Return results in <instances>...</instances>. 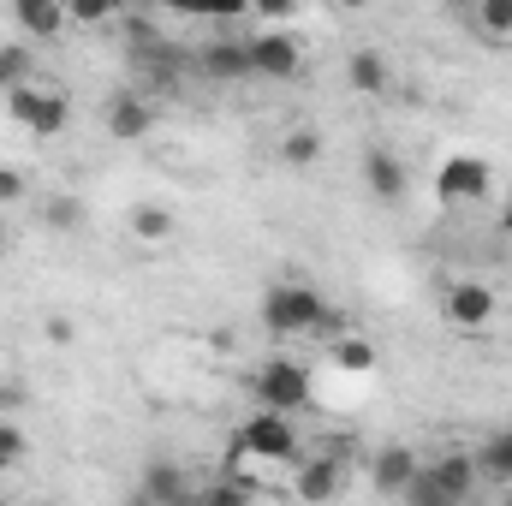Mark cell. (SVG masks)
Instances as JSON below:
<instances>
[{"mask_svg":"<svg viewBox=\"0 0 512 506\" xmlns=\"http://www.w3.org/2000/svg\"><path fill=\"white\" fill-rule=\"evenodd\" d=\"M42 221H48L54 233H78V227H84V203H78V197H54V203L42 209Z\"/></svg>","mask_w":512,"mask_h":506,"instance_id":"d4e9b609","label":"cell"},{"mask_svg":"<svg viewBox=\"0 0 512 506\" xmlns=\"http://www.w3.org/2000/svg\"><path fill=\"white\" fill-rule=\"evenodd\" d=\"M197 72L215 78V84H239L251 78V54H245V36H209L197 48Z\"/></svg>","mask_w":512,"mask_h":506,"instance_id":"8fae6325","label":"cell"},{"mask_svg":"<svg viewBox=\"0 0 512 506\" xmlns=\"http://www.w3.org/2000/svg\"><path fill=\"white\" fill-rule=\"evenodd\" d=\"M346 84H352V96H387L393 66L382 60V48H352L346 54Z\"/></svg>","mask_w":512,"mask_h":506,"instance_id":"2e32d148","label":"cell"},{"mask_svg":"<svg viewBox=\"0 0 512 506\" xmlns=\"http://www.w3.org/2000/svg\"><path fill=\"white\" fill-rule=\"evenodd\" d=\"M245 54H251V78H268V84H292L304 72V48L286 30H251Z\"/></svg>","mask_w":512,"mask_h":506,"instance_id":"8992f818","label":"cell"},{"mask_svg":"<svg viewBox=\"0 0 512 506\" xmlns=\"http://www.w3.org/2000/svg\"><path fill=\"white\" fill-rule=\"evenodd\" d=\"M6 251H12V233H6V221H0V262H6Z\"/></svg>","mask_w":512,"mask_h":506,"instance_id":"4dcf8cb0","label":"cell"},{"mask_svg":"<svg viewBox=\"0 0 512 506\" xmlns=\"http://www.w3.org/2000/svg\"><path fill=\"white\" fill-rule=\"evenodd\" d=\"M173 506H203V495H197V489H191V495H179V501Z\"/></svg>","mask_w":512,"mask_h":506,"instance_id":"1f68e13d","label":"cell"},{"mask_svg":"<svg viewBox=\"0 0 512 506\" xmlns=\"http://www.w3.org/2000/svg\"><path fill=\"white\" fill-rule=\"evenodd\" d=\"M102 126L114 131V143H143L149 131L161 126V108L143 96V90H114L102 102Z\"/></svg>","mask_w":512,"mask_h":506,"instance_id":"9c48e42d","label":"cell"},{"mask_svg":"<svg viewBox=\"0 0 512 506\" xmlns=\"http://www.w3.org/2000/svg\"><path fill=\"white\" fill-rule=\"evenodd\" d=\"M137 495H149L155 506H173L179 495H191V483H185V471H179L173 459H149V465H143V483H137Z\"/></svg>","mask_w":512,"mask_h":506,"instance_id":"ac0fdd59","label":"cell"},{"mask_svg":"<svg viewBox=\"0 0 512 506\" xmlns=\"http://www.w3.org/2000/svg\"><path fill=\"white\" fill-rule=\"evenodd\" d=\"M251 393H256V405H262V411L292 417V411H304V405H310L316 381H310V364H298V358H268V364L251 376Z\"/></svg>","mask_w":512,"mask_h":506,"instance_id":"277c9868","label":"cell"},{"mask_svg":"<svg viewBox=\"0 0 512 506\" xmlns=\"http://www.w3.org/2000/svg\"><path fill=\"white\" fill-rule=\"evenodd\" d=\"M18 36H30V42H54V36H66L72 30V18H66V0H18Z\"/></svg>","mask_w":512,"mask_h":506,"instance_id":"5bb4252c","label":"cell"},{"mask_svg":"<svg viewBox=\"0 0 512 506\" xmlns=\"http://www.w3.org/2000/svg\"><path fill=\"white\" fill-rule=\"evenodd\" d=\"M495 191V167L483 155H447L435 167V197L441 203H483Z\"/></svg>","mask_w":512,"mask_h":506,"instance_id":"52a82bcc","label":"cell"},{"mask_svg":"<svg viewBox=\"0 0 512 506\" xmlns=\"http://www.w3.org/2000/svg\"><path fill=\"white\" fill-rule=\"evenodd\" d=\"M233 447H239V453H251V459H262V465L292 471V465H298V423H292V417H280V411H262V405H256L251 417L239 423Z\"/></svg>","mask_w":512,"mask_h":506,"instance_id":"3957f363","label":"cell"},{"mask_svg":"<svg viewBox=\"0 0 512 506\" xmlns=\"http://www.w3.org/2000/svg\"><path fill=\"white\" fill-rule=\"evenodd\" d=\"M173 233H179V221H173L167 203H137V209H131V239H137V245H167Z\"/></svg>","mask_w":512,"mask_h":506,"instance_id":"ffe728a7","label":"cell"},{"mask_svg":"<svg viewBox=\"0 0 512 506\" xmlns=\"http://www.w3.org/2000/svg\"><path fill=\"white\" fill-rule=\"evenodd\" d=\"M465 24H471L489 48H507L512 42V0H477V6H465Z\"/></svg>","mask_w":512,"mask_h":506,"instance_id":"e0dca14e","label":"cell"},{"mask_svg":"<svg viewBox=\"0 0 512 506\" xmlns=\"http://www.w3.org/2000/svg\"><path fill=\"white\" fill-rule=\"evenodd\" d=\"M131 66H137V78H143V96H149V102H155V96H173V90H179V78H185V54H179L173 42L131 54Z\"/></svg>","mask_w":512,"mask_h":506,"instance_id":"7c38bea8","label":"cell"},{"mask_svg":"<svg viewBox=\"0 0 512 506\" xmlns=\"http://www.w3.org/2000/svg\"><path fill=\"white\" fill-rule=\"evenodd\" d=\"M423 477H429L453 506H465L471 501V489L483 483V477H477V453H465V447H453V453H441L435 465H423Z\"/></svg>","mask_w":512,"mask_h":506,"instance_id":"4fadbf2b","label":"cell"},{"mask_svg":"<svg viewBox=\"0 0 512 506\" xmlns=\"http://www.w3.org/2000/svg\"><path fill=\"white\" fill-rule=\"evenodd\" d=\"M0 506H6V495H0Z\"/></svg>","mask_w":512,"mask_h":506,"instance_id":"d590c367","label":"cell"},{"mask_svg":"<svg viewBox=\"0 0 512 506\" xmlns=\"http://www.w3.org/2000/svg\"><path fill=\"white\" fill-rule=\"evenodd\" d=\"M477 477H483V483H501V489H512V429H495V435L477 447Z\"/></svg>","mask_w":512,"mask_h":506,"instance_id":"d6986e66","label":"cell"},{"mask_svg":"<svg viewBox=\"0 0 512 506\" xmlns=\"http://www.w3.org/2000/svg\"><path fill=\"white\" fill-rule=\"evenodd\" d=\"M24 84H36L30 48H24V42H0V96H12V90H24Z\"/></svg>","mask_w":512,"mask_h":506,"instance_id":"7402d4cb","label":"cell"},{"mask_svg":"<svg viewBox=\"0 0 512 506\" xmlns=\"http://www.w3.org/2000/svg\"><path fill=\"white\" fill-rule=\"evenodd\" d=\"M120 12H126V6H114V0H72V6H66V18L84 24V30H114Z\"/></svg>","mask_w":512,"mask_h":506,"instance_id":"cb8c5ba5","label":"cell"},{"mask_svg":"<svg viewBox=\"0 0 512 506\" xmlns=\"http://www.w3.org/2000/svg\"><path fill=\"white\" fill-rule=\"evenodd\" d=\"M262 328L274 334V340H310V334H328V340H340L352 322L310 286V280H280V286H268L262 292Z\"/></svg>","mask_w":512,"mask_h":506,"instance_id":"6da1fadb","label":"cell"},{"mask_svg":"<svg viewBox=\"0 0 512 506\" xmlns=\"http://www.w3.org/2000/svg\"><path fill=\"white\" fill-rule=\"evenodd\" d=\"M364 185H370L376 203H399L405 185H411V179H405V161H399L393 149H370V155H364Z\"/></svg>","mask_w":512,"mask_h":506,"instance_id":"9a60e30c","label":"cell"},{"mask_svg":"<svg viewBox=\"0 0 512 506\" xmlns=\"http://www.w3.org/2000/svg\"><path fill=\"white\" fill-rule=\"evenodd\" d=\"M24 459H30L24 429H18V423H0V471H12V465H24Z\"/></svg>","mask_w":512,"mask_h":506,"instance_id":"484cf974","label":"cell"},{"mask_svg":"<svg viewBox=\"0 0 512 506\" xmlns=\"http://www.w3.org/2000/svg\"><path fill=\"white\" fill-rule=\"evenodd\" d=\"M286 489L304 506H328L346 489V459H340V453H304V459L292 465V483H286Z\"/></svg>","mask_w":512,"mask_h":506,"instance_id":"ba28073f","label":"cell"},{"mask_svg":"<svg viewBox=\"0 0 512 506\" xmlns=\"http://www.w3.org/2000/svg\"><path fill=\"white\" fill-rule=\"evenodd\" d=\"M334 370H340V376H370V370H376V346H370V334L346 328V334L334 340Z\"/></svg>","mask_w":512,"mask_h":506,"instance_id":"44dd1931","label":"cell"},{"mask_svg":"<svg viewBox=\"0 0 512 506\" xmlns=\"http://www.w3.org/2000/svg\"><path fill=\"white\" fill-rule=\"evenodd\" d=\"M6 120L18 131H30V137H60V131L72 126V96L60 90V84H24V90H12L6 96Z\"/></svg>","mask_w":512,"mask_h":506,"instance_id":"7a4b0ae2","label":"cell"},{"mask_svg":"<svg viewBox=\"0 0 512 506\" xmlns=\"http://www.w3.org/2000/svg\"><path fill=\"white\" fill-rule=\"evenodd\" d=\"M126 506H155V501H149V495H131V501Z\"/></svg>","mask_w":512,"mask_h":506,"instance_id":"836d02e7","label":"cell"},{"mask_svg":"<svg viewBox=\"0 0 512 506\" xmlns=\"http://www.w3.org/2000/svg\"><path fill=\"white\" fill-rule=\"evenodd\" d=\"M197 495H203V506H256L251 495H245L239 483H227V477H221V483H209V489H197Z\"/></svg>","mask_w":512,"mask_h":506,"instance_id":"83f0119b","label":"cell"},{"mask_svg":"<svg viewBox=\"0 0 512 506\" xmlns=\"http://www.w3.org/2000/svg\"><path fill=\"white\" fill-rule=\"evenodd\" d=\"M423 471V459L411 453V447H399V441H387L376 447V459H370V489L382 495V501H399L405 489H411V477Z\"/></svg>","mask_w":512,"mask_h":506,"instance_id":"30bf717a","label":"cell"},{"mask_svg":"<svg viewBox=\"0 0 512 506\" xmlns=\"http://www.w3.org/2000/svg\"><path fill=\"white\" fill-rule=\"evenodd\" d=\"M399 506H453V501H447V495H441V489H435L423 471H417V477H411V489L399 495Z\"/></svg>","mask_w":512,"mask_h":506,"instance_id":"4316f807","label":"cell"},{"mask_svg":"<svg viewBox=\"0 0 512 506\" xmlns=\"http://www.w3.org/2000/svg\"><path fill=\"white\" fill-rule=\"evenodd\" d=\"M501 506H512V489H507V495H501Z\"/></svg>","mask_w":512,"mask_h":506,"instance_id":"e575fe53","label":"cell"},{"mask_svg":"<svg viewBox=\"0 0 512 506\" xmlns=\"http://www.w3.org/2000/svg\"><path fill=\"white\" fill-rule=\"evenodd\" d=\"M30 197V179L18 173V167H0V209H12V203H24Z\"/></svg>","mask_w":512,"mask_h":506,"instance_id":"f1b7e54d","label":"cell"},{"mask_svg":"<svg viewBox=\"0 0 512 506\" xmlns=\"http://www.w3.org/2000/svg\"><path fill=\"white\" fill-rule=\"evenodd\" d=\"M280 161H286V167H316V161H322V131L292 126L286 137H280Z\"/></svg>","mask_w":512,"mask_h":506,"instance_id":"603a6c76","label":"cell"},{"mask_svg":"<svg viewBox=\"0 0 512 506\" xmlns=\"http://www.w3.org/2000/svg\"><path fill=\"white\" fill-rule=\"evenodd\" d=\"M42 340H48V346H72V340H78V322H72V316H48V322H42Z\"/></svg>","mask_w":512,"mask_h":506,"instance_id":"f546056e","label":"cell"},{"mask_svg":"<svg viewBox=\"0 0 512 506\" xmlns=\"http://www.w3.org/2000/svg\"><path fill=\"white\" fill-rule=\"evenodd\" d=\"M501 233H507V239H512V203H507V209H501Z\"/></svg>","mask_w":512,"mask_h":506,"instance_id":"d6a6232c","label":"cell"},{"mask_svg":"<svg viewBox=\"0 0 512 506\" xmlns=\"http://www.w3.org/2000/svg\"><path fill=\"white\" fill-rule=\"evenodd\" d=\"M495 316H501V292L489 280H453L441 292V322L453 334H483V328H495Z\"/></svg>","mask_w":512,"mask_h":506,"instance_id":"5b68a950","label":"cell"}]
</instances>
